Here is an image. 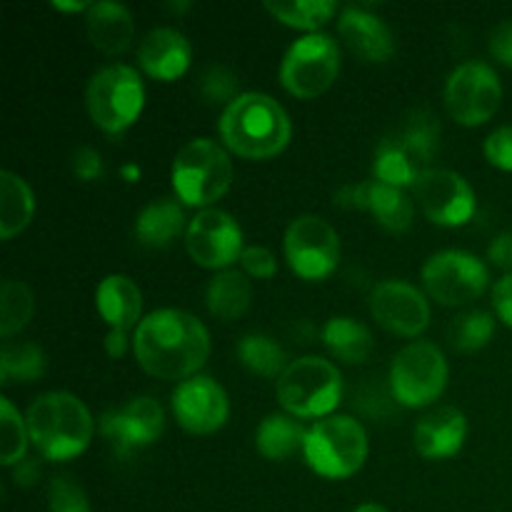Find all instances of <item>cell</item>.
Wrapping results in <instances>:
<instances>
[{
	"label": "cell",
	"mask_w": 512,
	"mask_h": 512,
	"mask_svg": "<svg viewBox=\"0 0 512 512\" xmlns=\"http://www.w3.org/2000/svg\"><path fill=\"white\" fill-rule=\"evenodd\" d=\"M240 265H243V273L255 280H270L278 273V258L273 255V250L263 248V245H248L240 255Z\"/></svg>",
	"instance_id": "ab89813d"
},
{
	"label": "cell",
	"mask_w": 512,
	"mask_h": 512,
	"mask_svg": "<svg viewBox=\"0 0 512 512\" xmlns=\"http://www.w3.org/2000/svg\"><path fill=\"white\" fill-rule=\"evenodd\" d=\"M398 140L423 170L430 168L440 148V123L430 110H415L398 130Z\"/></svg>",
	"instance_id": "f546056e"
},
{
	"label": "cell",
	"mask_w": 512,
	"mask_h": 512,
	"mask_svg": "<svg viewBox=\"0 0 512 512\" xmlns=\"http://www.w3.org/2000/svg\"><path fill=\"white\" fill-rule=\"evenodd\" d=\"M493 308L495 315H498L508 328H512V273L503 275V278L493 285Z\"/></svg>",
	"instance_id": "ee69618b"
},
{
	"label": "cell",
	"mask_w": 512,
	"mask_h": 512,
	"mask_svg": "<svg viewBox=\"0 0 512 512\" xmlns=\"http://www.w3.org/2000/svg\"><path fill=\"white\" fill-rule=\"evenodd\" d=\"M123 175H125V178H128V183H135V178H138V175H140V168H138V165H125Z\"/></svg>",
	"instance_id": "f907efd6"
},
{
	"label": "cell",
	"mask_w": 512,
	"mask_h": 512,
	"mask_svg": "<svg viewBox=\"0 0 512 512\" xmlns=\"http://www.w3.org/2000/svg\"><path fill=\"white\" fill-rule=\"evenodd\" d=\"M425 170L415 163L413 155L403 148L398 135H388L378 143L373 158V180L390 188H413Z\"/></svg>",
	"instance_id": "83f0119b"
},
{
	"label": "cell",
	"mask_w": 512,
	"mask_h": 512,
	"mask_svg": "<svg viewBox=\"0 0 512 512\" xmlns=\"http://www.w3.org/2000/svg\"><path fill=\"white\" fill-rule=\"evenodd\" d=\"M218 133L230 153L248 160H268L283 153L293 135L288 113L268 93H240L225 105Z\"/></svg>",
	"instance_id": "7a4b0ae2"
},
{
	"label": "cell",
	"mask_w": 512,
	"mask_h": 512,
	"mask_svg": "<svg viewBox=\"0 0 512 512\" xmlns=\"http://www.w3.org/2000/svg\"><path fill=\"white\" fill-rule=\"evenodd\" d=\"M188 255L210 270H228L243 255V230L238 220L220 208H205L195 215L185 230Z\"/></svg>",
	"instance_id": "5bb4252c"
},
{
	"label": "cell",
	"mask_w": 512,
	"mask_h": 512,
	"mask_svg": "<svg viewBox=\"0 0 512 512\" xmlns=\"http://www.w3.org/2000/svg\"><path fill=\"white\" fill-rule=\"evenodd\" d=\"M13 480L18 488H33L40 480V458L25 455L18 465H13Z\"/></svg>",
	"instance_id": "bcb514c9"
},
{
	"label": "cell",
	"mask_w": 512,
	"mask_h": 512,
	"mask_svg": "<svg viewBox=\"0 0 512 512\" xmlns=\"http://www.w3.org/2000/svg\"><path fill=\"white\" fill-rule=\"evenodd\" d=\"M490 55L505 68H512V20H505L490 35Z\"/></svg>",
	"instance_id": "b9f144b4"
},
{
	"label": "cell",
	"mask_w": 512,
	"mask_h": 512,
	"mask_svg": "<svg viewBox=\"0 0 512 512\" xmlns=\"http://www.w3.org/2000/svg\"><path fill=\"white\" fill-rule=\"evenodd\" d=\"M130 343H133V340L128 338V330H115V328H110L108 335H105V340H103L105 353L115 360L123 358V355L128 353Z\"/></svg>",
	"instance_id": "7dc6e473"
},
{
	"label": "cell",
	"mask_w": 512,
	"mask_h": 512,
	"mask_svg": "<svg viewBox=\"0 0 512 512\" xmlns=\"http://www.w3.org/2000/svg\"><path fill=\"white\" fill-rule=\"evenodd\" d=\"M503 103V85L488 63H460L445 80V108L455 123L478 128L488 123Z\"/></svg>",
	"instance_id": "8fae6325"
},
{
	"label": "cell",
	"mask_w": 512,
	"mask_h": 512,
	"mask_svg": "<svg viewBox=\"0 0 512 512\" xmlns=\"http://www.w3.org/2000/svg\"><path fill=\"white\" fill-rule=\"evenodd\" d=\"M70 165H73L75 178L83 180V183H93V180H98L103 175V158L90 145H83V148L75 150Z\"/></svg>",
	"instance_id": "60d3db41"
},
{
	"label": "cell",
	"mask_w": 512,
	"mask_h": 512,
	"mask_svg": "<svg viewBox=\"0 0 512 512\" xmlns=\"http://www.w3.org/2000/svg\"><path fill=\"white\" fill-rule=\"evenodd\" d=\"M353 512H388V510L378 503H363V505H358Z\"/></svg>",
	"instance_id": "681fc988"
},
{
	"label": "cell",
	"mask_w": 512,
	"mask_h": 512,
	"mask_svg": "<svg viewBox=\"0 0 512 512\" xmlns=\"http://www.w3.org/2000/svg\"><path fill=\"white\" fill-rule=\"evenodd\" d=\"M340 73V48L328 33H310L295 40L280 60V83L295 98H318Z\"/></svg>",
	"instance_id": "9c48e42d"
},
{
	"label": "cell",
	"mask_w": 512,
	"mask_h": 512,
	"mask_svg": "<svg viewBox=\"0 0 512 512\" xmlns=\"http://www.w3.org/2000/svg\"><path fill=\"white\" fill-rule=\"evenodd\" d=\"M30 445L40 458L50 463H65L88 450L95 423L80 398L65 390H50L38 395L25 413Z\"/></svg>",
	"instance_id": "3957f363"
},
{
	"label": "cell",
	"mask_w": 512,
	"mask_h": 512,
	"mask_svg": "<svg viewBox=\"0 0 512 512\" xmlns=\"http://www.w3.org/2000/svg\"><path fill=\"white\" fill-rule=\"evenodd\" d=\"M305 463L325 480H345L368 460V433L350 415H328L308 428Z\"/></svg>",
	"instance_id": "8992f818"
},
{
	"label": "cell",
	"mask_w": 512,
	"mask_h": 512,
	"mask_svg": "<svg viewBox=\"0 0 512 512\" xmlns=\"http://www.w3.org/2000/svg\"><path fill=\"white\" fill-rule=\"evenodd\" d=\"M205 303H208L210 313L225 323L243 318L253 303V288H250L248 275L240 270H220L218 275L210 278Z\"/></svg>",
	"instance_id": "d4e9b609"
},
{
	"label": "cell",
	"mask_w": 512,
	"mask_h": 512,
	"mask_svg": "<svg viewBox=\"0 0 512 512\" xmlns=\"http://www.w3.org/2000/svg\"><path fill=\"white\" fill-rule=\"evenodd\" d=\"M413 198L425 218L440 228H460L478 210L475 190L455 170L428 168L413 185Z\"/></svg>",
	"instance_id": "4fadbf2b"
},
{
	"label": "cell",
	"mask_w": 512,
	"mask_h": 512,
	"mask_svg": "<svg viewBox=\"0 0 512 512\" xmlns=\"http://www.w3.org/2000/svg\"><path fill=\"white\" fill-rule=\"evenodd\" d=\"M238 358L250 373L263 375V378H280L290 365L278 340L263 333L243 335L238 343Z\"/></svg>",
	"instance_id": "4dcf8cb0"
},
{
	"label": "cell",
	"mask_w": 512,
	"mask_h": 512,
	"mask_svg": "<svg viewBox=\"0 0 512 512\" xmlns=\"http://www.w3.org/2000/svg\"><path fill=\"white\" fill-rule=\"evenodd\" d=\"M35 310L33 290L23 280H3L0 285V335L10 340L30 323Z\"/></svg>",
	"instance_id": "836d02e7"
},
{
	"label": "cell",
	"mask_w": 512,
	"mask_h": 512,
	"mask_svg": "<svg viewBox=\"0 0 512 512\" xmlns=\"http://www.w3.org/2000/svg\"><path fill=\"white\" fill-rule=\"evenodd\" d=\"M305 438L308 428L298 418L288 413H273L255 430V448L265 460L280 463L293 458L295 453H303Z\"/></svg>",
	"instance_id": "cb8c5ba5"
},
{
	"label": "cell",
	"mask_w": 512,
	"mask_h": 512,
	"mask_svg": "<svg viewBox=\"0 0 512 512\" xmlns=\"http://www.w3.org/2000/svg\"><path fill=\"white\" fill-rule=\"evenodd\" d=\"M285 260L298 278L318 283L340 263V238L320 215H300L285 230Z\"/></svg>",
	"instance_id": "7c38bea8"
},
{
	"label": "cell",
	"mask_w": 512,
	"mask_h": 512,
	"mask_svg": "<svg viewBox=\"0 0 512 512\" xmlns=\"http://www.w3.org/2000/svg\"><path fill=\"white\" fill-rule=\"evenodd\" d=\"M488 258H490V263L498 265V268H503L505 275L512 273V230L495 235L493 243H490V248H488Z\"/></svg>",
	"instance_id": "f6af8a7d"
},
{
	"label": "cell",
	"mask_w": 512,
	"mask_h": 512,
	"mask_svg": "<svg viewBox=\"0 0 512 512\" xmlns=\"http://www.w3.org/2000/svg\"><path fill=\"white\" fill-rule=\"evenodd\" d=\"M185 230H188V223H185V210L178 198L153 200L135 218V238L140 245L153 250L173 245Z\"/></svg>",
	"instance_id": "603a6c76"
},
{
	"label": "cell",
	"mask_w": 512,
	"mask_h": 512,
	"mask_svg": "<svg viewBox=\"0 0 512 512\" xmlns=\"http://www.w3.org/2000/svg\"><path fill=\"white\" fill-rule=\"evenodd\" d=\"M85 33L95 50L103 55H120L135 38V20L123 3L100 0L90 3L85 13Z\"/></svg>",
	"instance_id": "44dd1931"
},
{
	"label": "cell",
	"mask_w": 512,
	"mask_h": 512,
	"mask_svg": "<svg viewBox=\"0 0 512 512\" xmlns=\"http://www.w3.org/2000/svg\"><path fill=\"white\" fill-rule=\"evenodd\" d=\"M265 10L280 20L283 25H290L295 30H305V33H320L328 20L338 13V3L333 0H295V3H283V0H268Z\"/></svg>",
	"instance_id": "1f68e13d"
},
{
	"label": "cell",
	"mask_w": 512,
	"mask_h": 512,
	"mask_svg": "<svg viewBox=\"0 0 512 512\" xmlns=\"http://www.w3.org/2000/svg\"><path fill=\"white\" fill-rule=\"evenodd\" d=\"M368 210L375 223L388 230V233H405V230L413 228L415 203L405 195V190L370 180Z\"/></svg>",
	"instance_id": "f1b7e54d"
},
{
	"label": "cell",
	"mask_w": 512,
	"mask_h": 512,
	"mask_svg": "<svg viewBox=\"0 0 512 512\" xmlns=\"http://www.w3.org/2000/svg\"><path fill=\"white\" fill-rule=\"evenodd\" d=\"M468 438V420L453 405L430 410L418 420L413 430L415 450L425 460H448L463 450Z\"/></svg>",
	"instance_id": "ac0fdd59"
},
{
	"label": "cell",
	"mask_w": 512,
	"mask_h": 512,
	"mask_svg": "<svg viewBox=\"0 0 512 512\" xmlns=\"http://www.w3.org/2000/svg\"><path fill=\"white\" fill-rule=\"evenodd\" d=\"M95 308L100 318L115 330H130L140 325L143 315V293L128 275H105L95 288Z\"/></svg>",
	"instance_id": "7402d4cb"
},
{
	"label": "cell",
	"mask_w": 512,
	"mask_h": 512,
	"mask_svg": "<svg viewBox=\"0 0 512 512\" xmlns=\"http://www.w3.org/2000/svg\"><path fill=\"white\" fill-rule=\"evenodd\" d=\"M100 428H103V435L108 438L115 455L128 458L130 453L148 448L163 435L165 415L158 400L150 398V395H138V398L128 400L125 408L105 415Z\"/></svg>",
	"instance_id": "e0dca14e"
},
{
	"label": "cell",
	"mask_w": 512,
	"mask_h": 512,
	"mask_svg": "<svg viewBox=\"0 0 512 512\" xmlns=\"http://www.w3.org/2000/svg\"><path fill=\"white\" fill-rule=\"evenodd\" d=\"M53 8L63 13H88L90 3H53Z\"/></svg>",
	"instance_id": "c3c4849f"
},
{
	"label": "cell",
	"mask_w": 512,
	"mask_h": 512,
	"mask_svg": "<svg viewBox=\"0 0 512 512\" xmlns=\"http://www.w3.org/2000/svg\"><path fill=\"white\" fill-rule=\"evenodd\" d=\"M485 158L493 168L512 173V125H500L485 138Z\"/></svg>",
	"instance_id": "f35d334b"
},
{
	"label": "cell",
	"mask_w": 512,
	"mask_h": 512,
	"mask_svg": "<svg viewBox=\"0 0 512 512\" xmlns=\"http://www.w3.org/2000/svg\"><path fill=\"white\" fill-rule=\"evenodd\" d=\"M45 353L35 343H5L0 350V383H33L45 373Z\"/></svg>",
	"instance_id": "d6a6232c"
},
{
	"label": "cell",
	"mask_w": 512,
	"mask_h": 512,
	"mask_svg": "<svg viewBox=\"0 0 512 512\" xmlns=\"http://www.w3.org/2000/svg\"><path fill=\"white\" fill-rule=\"evenodd\" d=\"M280 408L298 420H323L343 398V375L330 360L305 355L293 360L275 383Z\"/></svg>",
	"instance_id": "5b68a950"
},
{
	"label": "cell",
	"mask_w": 512,
	"mask_h": 512,
	"mask_svg": "<svg viewBox=\"0 0 512 512\" xmlns=\"http://www.w3.org/2000/svg\"><path fill=\"white\" fill-rule=\"evenodd\" d=\"M190 60H193V48L190 40L175 28H153L138 48V63L145 75L155 80H178L180 75L188 73Z\"/></svg>",
	"instance_id": "d6986e66"
},
{
	"label": "cell",
	"mask_w": 512,
	"mask_h": 512,
	"mask_svg": "<svg viewBox=\"0 0 512 512\" xmlns=\"http://www.w3.org/2000/svg\"><path fill=\"white\" fill-rule=\"evenodd\" d=\"M200 93L210 100V103H233L238 98V78L230 73L223 65H213L200 78Z\"/></svg>",
	"instance_id": "74e56055"
},
{
	"label": "cell",
	"mask_w": 512,
	"mask_h": 512,
	"mask_svg": "<svg viewBox=\"0 0 512 512\" xmlns=\"http://www.w3.org/2000/svg\"><path fill=\"white\" fill-rule=\"evenodd\" d=\"M35 215V195L30 185L13 170L0 173V238L10 240L23 233Z\"/></svg>",
	"instance_id": "4316f807"
},
{
	"label": "cell",
	"mask_w": 512,
	"mask_h": 512,
	"mask_svg": "<svg viewBox=\"0 0 512 512\" xmlns=\"http://www.w3.org/2000/svg\"><path fill=\"white\" fill-rule=\"evenodd\" d=\"M133 353L148 375L183 383L198 375L208 360L210 335L195 315L178 308H160L145 315L135 328Z\"/></svg>",
	"instance_id": "6da1fadb"
},
{
	"label": "cell",
	"mask_w": 512,
	"mask_h": 512,
	"mask_svg": "<svg viewBox=\"0 0 512 512\" xmlns=\"http://www.w3.org/2000/svg\"><path fill=\"white\" fill-rule=\"evenodd\" d=\"M430 298L448 308H460L488 290V265L468 250H440L425 260L420 270Z\"/></svg>",
	"instance_id": "30bf717a"
},
{
	"label": "cell",
	"mask_w": 512,
	"mask_h": 512,
	"mask_svg": "<svg viewBox=\"0 0 512 512\" xmlns=\"http://www.w3.org/2000/svg\"><path fill=\"white\" fill-rule=\"evenodd\" d=\"M28 423L8 398H0V463L13 468L28 455Z\"/></svg>",
	"instance_id": "d590c367"
},
{
	"label": "cell",
	"mask_w": 512,
	"mask_h": 512,
	"mask_svg": "<svg viewBox=\"0 0 512 512\" xmlns=\"http://www.w3.org/2000/svg\"><path fill=\"white\" fill-rule=\"evenodd\" d=\"M448 360L430 340L405 345L390 365V393L403 408L418 410L433 405L448 388Z\"/></svg>",
	"instance_id": "ba28073f"
},
{
	"label": "cell",
	"mask_w": 512,
	"mask_h": 512,
	"mask_svg": "<svg viewBox=\"0 0 512 512\" xmlns=\"http://www.w3.org/2000/svg\"><path fill=\"white\" fill-rule=\"evenodd\" d=\"M50 512H93L83 485L73 475H55L48 488Z\"/></svg>",
	"instance_id": "8d00e7d4"
},
{
	"label": "cell",
	"mask_w": 512,
	"mask_h": 512,
	"mask_svg": "<svg viewBox=\"0 0 512 512\" xmlns=\"http://www.w3.org/2000/svg\"><path fill=\"white\" fill-rule=\"evenodd\" d=\"M323 343L338 360L348 365L365 363L373 355L375 340L368 325L348 315H335L323 325Z\"/></svg>",
	"instance_id": "484cf974"
},
{
	"label": "cell",
	"mask_w": 512,
	"mask_h": 512,
	"mask_svg": "<svg viewBox=\"0 0 512 512\" xmlns=\"http://www.w3.org/2000/svg\"><path fill=\"white\" fill-rule=\"evenodd\" d=\"M85 105L93 123L108 135H123L140 118L145 105V85L130 65H105L85 88Z\"/></svg>",
	"instance_id": "52a82bcc"
},
{
	"label": "cell",
	"mask_w": 512,
	"mask_h": 512,
	"mask_svg": "<svg viewBox=\"0 0 512 512\" xmlns=\"http://www.w3.org/2000/svg\"><path fill=\"white\" fill-rule=\"evenodd\" d=\"M495 315L488 310H468L453 318L448 328V340L458 353H478L493 340Z\"/></svg>",
	"instance_id": "e575fe53"
},
{
	"label": "cell",
	"mask_w": 512,
	"mask_h": 512,
	"mask_svg": "<svg viewBox=\"0 0 512 512\" xmlns=\"http://www.w3.org/2000/svg\"><path fill=\"white\" fill-rule=\"evenodd\" d=\"M173 415L183 430L193 435H210L228 423L230 400L223 385L210 375H193L173 390Z\"/></svg>",
	"instance_id": "9a60e30c"
},
{
	"label": "cell",
	"mask_w": 512,
	"mask_h": 512,
	"mask_svg": "<svg viewBox=\"0 0 512 512\" xmlns=\"http://www.w3.org/2000/svg\"><path fill=\"white\" fill-rule=\"evenodd\" d=\"M340 38L345 40L355 55H360L368 63H385L395 53L393 30L388 28L383 18L365 8H343L338 20Z\"/></svg>",
	"instance_id": "ffe728a7"
},
{
	"label": "cell",
	"mask_w": 512,
	"mask_h": 512,
	"mask_svg": "<svg viewBox=\"0 0 512 512\" xmlns=\"http://www.w3.org/2000/svg\"><path fill=\"white\" fill-rule=\"evenodd\" d=\"M370 203V180L368 183H353L345 185L335 193V205L338 208H348V210H368Z\"/></svg>",
	"instance_id": "7bdbcfd3"
},
{
	"label": "cell",
	"mask_w": 512,
	"mask_h": 512,
	"mask_svg": "<svg viewBox=\"0 0 512 512\" xmlns=\"http://www.w3.org/2000/svg\"><path fill=\"white\" fill-rule=\"evenodd\" d=\"M370 313L375 323L403 338H418L430 325L428 298L405 280H383L370 295Z\"/></svg>",
	"instance_id": "2e32d148"
},
{
	"label": "cell",
	"mask_w": 512,
	"mask_h": 512,
	"mask_svg": "<svg viewBox=\"0 0 512 512\" xmlns=\"http://www.w3.org/2000/svg\"><path fill=\"white\" fill-rule=\"evenodd\" d=\"M173 193L188 208H210L218 203L233 183V160L228 148L213 138H193L175 153Z\"/></svg>",
	"instance_id": "277c9868"
}]
</instances>
